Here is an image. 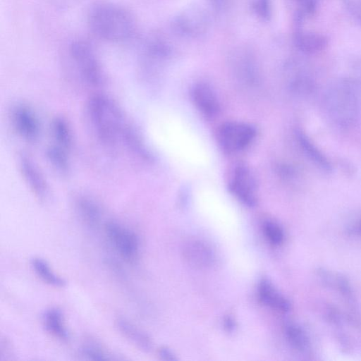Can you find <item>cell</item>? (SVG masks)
Returning <instances> with one entry per match:
<instances>
[{
    "instance_id": "1",
    "label": "cell",
    "mask_w": 361,
    "mask_h": 361,
    "mask_svg": "<svg viewBox=\"0 0 361 361\" xmlns=\"http://www.w3.org/2000/svg\"><path fill=\"white\" fill-rule=\"evenodd\" d=\"M91 32L98 38L111 42L130 40L136 33L133 16L126 8L112 3H98L88 13Z\"/></svg>"
},
{
    "instance_id": "2",
    "label": "cell",
    "mask_w": 361,
    "mask_h": 361,
    "mask_svg": "<svg viewBox=\"0 0 361 361\" xmlns=\"http://www.w3.org/2000/svg\"><path fill=\"white\" fill-rule=\"evenodd\" d=\"M87 116L99 142L108 148L123 143L130 123L120 107L109 97L95 94L88 101Z\"/></svg>"
},
{
    "instance_id": "3",
    "label": "cell",
    "mask_w": 361,
    "mask_h": 361,
    "mask_svg": "<svg viewBox=\"0 0 361 361\" xmlns=\"http://www.w3.org/2000/svg\"><path fill=\"white\" fill-rule=\"evenodd\" d=\"M68 59L79 77L92 87L104 82V73L92 47L82 39H75L68 45Z\"/></svg>"
},
{
    "instance_id": "4",
    "label": "cell",
    "mask_w": 361,
    "mask_h": 361,
    "mask_svg": "<svg viewBox=\"0 0 361 361\" xmlns=\"http://www.w3.org/2000/svg\"><path fill=\"white\" fill-rule=\"evenodd\" d=\"M210 16L201 6H190L178 12L172 19L171 28L178 36L186 39H197L209 30Z\"/></svg>"
},
{
    "instance_id": "5",
    "label": "cell",
    "mask_w": 361,
    "mask_h": 361,
    "mask_svg": "<svg viewBox=\"0 0 361 361\" xmlns=\"http://www.w3.org/2000/svg\"><path fill=\"white\" fill-rule=\"evenodd\" d=\"M108 240L126 262L135 264L139 258L140 240L137 233L116 221H108L104 225Z\"/></svg>"
},
{
    "instance_id": "6",
    "label": "cell",
    "mask_w": 361,
    "mask_h": 361,
    "mask_svg": "<svg viewBox=\"0 0 361 361\" xmlns=\"http://www.w3.org/2000/svg\"><path fill=\"white\" fill-rule=\"evenodd\" d=\"M255 128L250 124L230 121L222 124L218 130V141L228 152H238L246 147L255 138Z\"/></svg>"
},
{
    "instance_id": "7",
    "label": "cell",
    "mask_w": 361,
    "mask_h": 361,
    "mask_svg": "<svg viewBox=\"0 0 361 361\" xmlns=\"http://www.w3.org/2000/svg\"><path fill=\"white\" fill-rule=\"evenodd\" d=\"M228 188L231 193L245 205L254 207L256 204L255 180L250 169L245 165L235 168Z\"/></svg>"
},
{
    "instance_id": "8",
    "label": "cell",
    "mask_w": 361,
    "mask_h": 361,
    "mask_svg": "<svg viewBox=\"0 0 361 361\" xmlns=\"http://www.w3.org/2000/svg\"><path fill=\"white\" fill-rule=\"evenodd\" d=\"M20 173L32 193L39 200H44L48 194L47 183L35 162L27 156L18 158Z\"/></svg>"
},
{
    "instance_id": "9",
    "label": "cell",
    "mask_w": 361,
    "mask_h": 361,
    "mask_svg": "<svg viewBox=\"0 0 361 361\" xmlns=\"http://www.w3.org/2000/svg\"><path fill=\"white\" fill-rule=\"evenodd\" d=\"M182 253L185 260L191 266L198 269H207L215 261L212 249L200 240H189L184 243Z\"/></svg>"
},
{
    "instance_id": "10",
    "label": "cell",
    "mask_w": 361,
    "mask_h": 361,
    "mask_svg": "<svg viewBox=\"0 0 361 361\" xmlns=\"http://www.w3.org/2000/svg\"><path fill=\"white\" fill-rule=\"evenodd\" d=\"M293 41L295 47L306 54L321 52L328 44L325 35L307 30L302 26L297 25H293Z\"/></svg>"
},
{
    "instance_id": "11",
    "label": "cell",
    "mask_w": 361,
    "mask_h": 361,
    "mask_svg": "<svg viewBox=\"0 0 361 361\" xmlns=\"http://www.w3.org/2000/svg\"><path fill=\"white\" fill-rule=\"evenodd\" d=\"M12 119L16 131L24 139L34 141L38 137L39 126L34 112L27 106L19 105L15 107Z\"/></svg>"
},
{
    "instance_id": "12",
    "label": "cell",
    "mask_w": 361,
    "mask_h": 361,
    "mask_svg": "<svg viewBox=\"0 0 361 361\" xmlns=\"http://www.w3.org/2000/svg\"><path fill=\"white\" fill-rule=\"evenodd\" d=\"M192 99L197 109L207 117L215 116L220 110L218 98L213 89L205 82H199L192 89Z\"/></svg>"
},
{
    "instance_id": "13",
    "label": "cell",
    "mask_w": 361,
    "mask_h": 361,
    "mask_svg": "<svg viewBox=\"0 0 361 361\" xmlns=\"http://www.w3.org/2000/svg\"><path fill=\"white\" fill-rule=\"evenodd\" d=\"M42 323L46 331L52 336L62 341L70 338L62 311L58 307L46 310L42 315Z\"/></svg>"
},
{
    "instance_id": "14",
    "label": "cell",
    "mask_w": 361,
    "mask_h": 361,
    "mask_svg": "<svg viewBox=\"0 0 361 361\" xmlns=\"http://www.w3.org/2000/svg\"><path fill=\"white\" fill-rule=\"evenodd\" d=\"M116 324L123 336L139 349L144 351L151 350L152 344L150 338L130 321L119 317L116 319Z\"/></svg>"
},
{
    "instance_id": "15",
    "label": "cell",
    "mask_w": 361,
    "mask_h": 361,
    "mask_svg": "<svg viewBox=\"0 0 361 361\" xmlns=\"http://www.w3.org/2000/svg\"><path fill=\"white\" fill-rule=\"evenodd\" d=\"M260 300L266 305L282 312L289 311L290 305L267 279H262L258 286Z\"/></svg>"
},
{
    "instance_id": "16",
    "label": "cell",
    "mask_w": 361,
    "mask_h": 361,
    "mask_svg": "<svg viewBox=\"0 0 361 361\" xmlns=\"http://www.w3.org/2000/svg\"><path fill=\"white\" fill-rule=\"evenodd\" d=\"M76 210L82 221L89 228H97L102 219L99 205L88 197H80L76 200Z\"/></svg>"
},
{
    "instance_id": "17",
    "label": "cell",
    "mask_w": 361,
    "mask_h": 361,
    "mask_svg": "<svg viewBox=\"0 0 361 361\" xmlns=\"http://www.w3.org/2000/svg\"><path fill=\"white\" fill-rule=\"evenodd\" d=\"M32 270L36 275L44 283L54 287H64L66 281L60 276L56 274L48 262L44 259L35 257L30 261Z\"/></svg>"
},
{
    "instance_id": "18",
    "label": "cell",
    "mask_w": 361,
    "mask_h": 361,
    "mask_svg": "<svg viewBox=\"0 0 361 361\" xmlns=\"http://www.w3.org/2000/svg\"><path fill=\"white\" fill-rule=\"evenodd\" d=\"M79 354L82 359L88 360H116L100 343L92 338L85 340L82 344Z\"/></svg>"
},
{
    "instance_id": "19",
    "label": "cell",
    "mask_w": 361,
    "mask_h": 361,
    "mask_svg": "<svg viewBox=\"0 0 361 361\" xmlns=\"http://www.w3.org/2000/svg\"><path fill=\"white\" fill-rule=\"evenodd\" d=\"M52 132L58 146L68 150L73 143L71 129L67 121L61 117H56L52 121Z\"/></svg>"
},
{
    "instance_id": "20",
    "label": "cell",
    "mask_w": 361,
    "mask_h": 361,
    "mask_svg": "<svg viewBox=\"0 0 361 361\" xmlns=\"http://www.w3.org/2000/svg\"><path fill=\"white\" fill-rule=\"evenodd\" d=\"M66 151L58 145L51 146L47 151V156L51 166L61 174H66L70 169Z\"/></svg>"
},
{
    "instance_id": "21",
    "label": "cell",
    "mask_w": 361,
    "mask_h": 361,
    "mask_svg": "<svg viewBox=\"0 0 361 361\" xmlns=\"http://www.w3.org/2000/svg\"><path fill=\"white\" fill-rule=\"evenodd\" d=\"M285 332L288 343L293 348L304 351L308 348V338L300 326L293 323L288 324Z\"/></svg>"
},
{
    "instance_id": "22",
    "label": "cell",
    "mask_w": 361,
    "mask_h": 361,
    "mask_svg": "<svg viewBox=\"0 0 361 361\" xmlns=\"http://www.w3.org/2000/svg\"><path fill=\"white\" fill-rule=\"evenodd\" d=\"M263 231L267 240L274 245H280L284 241V232L281 226L275 221H267L263 224Z\"/></svg>"
},
{
    "instance_id": "23",
    "label": "cell",
    "mask_w": 361,
    "mask_h": 361,
    "mask_svg": "<svg viewBox=\"0 0 361 361\" xmlns=\"http://www.w3.org/2000/svg\"><path fill=\"white\" fill-rule=\"evenodd\" d=\"M252 9L258 19L269 22L273 13L272 0H252Z\"/></svg>"
},
{
    "instance_id": "24",
    "label": "cell",
    "mask_w": 361,
    "mask_h": 361,
    "mask_svg": "<svg viewBox=\"0 0 361 361\" xmlns=\"http://www.w3.org/2000/svg\"><path fill=\"white\" fill-rule=\"evenodd\" d=\"M297 6L294 16L305 20L313 16L317 10L319 0H293Z\"/></svg>"
},
{
    "instance_id": "25",
    "label": "cell",
    "mask_w": 361,
    "mask_h": 361,
    "mask_svg": "<svg viewBox=\"0 0 361 361\" xmlns=\"http://www.w3.org/2000/svg\"><path fill=\"white\" fill-rule=\"evenodd\" d=\"M15 352L13 346L7 337H1L0 341V361L14 360Z\"/></svg>"
},
{
    "instance_id": "26",
    "label": "cell",
    "mask_w": 361,
    "mask_h": 361,
    "mask_svg": "<svg viewBox=\"0 0 361 361\" xmlns=\"http://www.w3.org/2000/svg\"><path fill=\"white\" fill-rule=\"evenodd\" d=\"M349 15L361 25V0H343Z\"/></svg>"
},
{
    "instance_id": "27",
    "label": "cell",
    "mask_w": 361,
    "mask_h": 361,
    "mask_svg": "<svg viewBox=\"0 0 361 361\" xmlns=\"http://www.w3.org/2000/svg\"><path fill=\"white\" fill-rule=\"evenodd\" d=\"M212 9L216 13H222L227 6L228 0H209Z\"/></svg>"
},
{
    "instance_id": "28",
    "label": "cell",
    "mask_w": 361,
    "mask_h": 361,
    "mask_svg": "<svg viewBox=\"0 0 361 361\" xmlns=\"http://www.w3.org/2000/svg\"><path fill=\"white\" fill-rule=\"evenodd\" d=\"M159 355L160 357L165 360H177L175 355L169 348L161 347L159 350Z\"/></svg>"
},
{
    "instance_id": "29",
    "label": "cell",
    "mask_w": 361,
    "mask_h": 361,
    "mask_svg": "<svg viewBox=\"0 0 361 361\" xmlns=\"http://www.w3.org/2000/svg\"><path fill=\"white\" fill-rule=\"evenodd\" d=\"M234 322H233V320L230 318V317H228L225 319V326L226 328L228 330V331H231L234 328Z\"/></svg>"
},
{
    "instance_id": "30",
    "label": "cell",
    "mask_w": 361,
    "mask_h": 361,
    "mask_svg": "<svg viewBox=\"0 0 361 361\" xmlns=\"http://www.w3.org/2000/svg\"><path fill=\"white\" fill-rule=\"evenodd\" d=\"M358 228H359V231H360V233H361V221H360V222L359 223Z\"/></svg>"
}]
</instances>
